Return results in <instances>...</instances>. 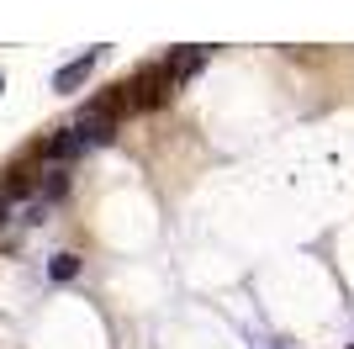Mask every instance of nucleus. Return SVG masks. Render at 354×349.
I'll return each mask as SVG.
<instances>
[{"label":"nucleus","mask_w":354,"mask_h":349,"mask_svg":"<svg viewBox=\"0 0 354 349\" xmlns=\"http://www.w3.org/2000/svg\"><path fill=\"white\" fill-rule=\"evenodd\" d=\"M95 64H101V48H90V53H80L74 64H64V69L53 74V90H80V85L90 80V69H95Z\"/></svg>","instance_id":"obj_1"},{"label":"nucleus","mask_w":354,"mask_h":349,"mask_svg":"<svg viewBox=\"0 0 354 349\" xmlns=\"http://www.w3.org/2000/svg\"><path fill=\"white\" fill-rule=\"evenodd\" d=\"M201 64H207V48H185V53H169V58H164V74H169L175 90H180V80H191Z\"/></svg>","instance_id":"obj_2"},{"label":"nucleus","mask_w":354,"mask_h":349,"mask_svg":"<svg viewBox=\"0 0 354 349\" xmlns=\"http://www.w3.org/2000/svg\"><path fill=\"white\" fill-rule=\"evenodd\" d=\"M48 276H53V280H74V276H80V260H74V254H59V260L48 265Z\"/></svg>","instance_id":"obj_3"},{"label":"nucleus","mask_w":354,"mask_h":349,"mask_svg":"<svg viewBox=\"0 0 354 349\" xmlns=\"http://www.w3.org/2000/svg\"><path fill=\"white\" fill-rule=\"evenodd\" d=\"M11 217V186H0V222Z\"/></svg>","instance_id":"obj_4"},{"label":"nucleus","mask_w":354,"mask_h":349,"mask_svg":"<svg viewBox=\"0 0 354 349\" xmlns=\"http://www.w3.org/2000/svg\"><path fill=\"white\" fill-rule=\"evenodd\" d=\"M0 90H6V74H0Z\"/></svg>","instance_id":"obj_5"}]
</instances>
